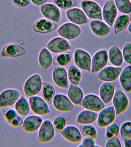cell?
I'll list each match as a JSON object with an SVG mask.
<instances>
[{
  "label": "cell",
  "instance_id": "cell-45",
  "mask_svg": "<svg viewBox=\"0 0 131 147\" xmlns=\"http://www.w3.org/2000/svg\"><path fill=\"white\" fill-rule=\"evenodd\" d=\"M24 119L21 116L18 115L11 121L10 124L13 127H17L22 125Z\"/></svg>",
  "mask_w": 131,
  "mask_h": 147
},
{
  "label": "cell",
  "instance_id": "cell-37",
  "mask_svg": "<svg viewBox=\"0 0 131 147\" xmlns=\"http://www.w3.org/2000/svg\"><path fill=\"white\" fill-rule=\"evenodd\" d=\"M72 57V54L70 52L63 53L56 56L55 62L60 66H66L70 63Z\"/></svg>",
  "mask_w": 131,
  "mask_h": 147
},
{
  "label": "cell",
  "instance_id": "cell-22",
  "mask_svg": "<svg viewBox=\"0 0 131 147\" xmlns=\"http://www.w3.org/2000/svg\"><path fill=\"white\" fill-rule=\"evenodd\" d=\"M67 17L71 22L76 25H82L88 21L87 16L84 11L79 8H71L67 10Z\"/></svg>",
  "mask_w": 131,
  "mask_h": 147
},
{
  "label": "cell",
  "instance_id": "cell-12",
  "mask_svg": "<svg viewBox=\"0 0 131 147\" xmlns=\"http://www.w3.org/2000/svg\"><path fill=\"white\" fill-rule=\"evenodd\" d=\"M109 58L106 51L101 50L95 53L91 61V70L92 73L99 72L106 66Z\"/></svg>",
  "mask_w": 131,
  "mask_h": 147
},
{
  "label": "cell",
  "instance_id": "cell-27",
  "mask_svg": "<svg viewBox=\"0 0 131 147\" xmlns=\"http://www.w3.org/2000/svg\"><path fill=\"white\" fill-rule=\"evenodd\" d=\"M108 58L110 63L115 66L121 67L124 63L122 53L117 45L111 47L108 53Z\"/></svg>",
  "mask_w": 131,
  "mask_h": 147
},
{
  "label": "cell",
  "instance_id": "cell-49",
  "mask_svg": "<svg viewBox=\"0 0 131 147\" xmlns=\"http://www.w3.org/2000/svg\"><path fill=\"white\" fill-rule=\"evenodd\" d=\"M124 145L126 147H131V138L124 141Z\"/></svg>",
  "mask_w": 131,
  "mask_h": 147
},
{
  "label": "cell",
  "instance_id": "cell-25",
  "mask_svg": "<svg viewBox=\"0 0 131 147\" xmlns=\"http://www.w3.org/2000/svg\"><path fill=\"white\" fill-rule=\"evenodd\" d=\"M68 96L74 104L80 105L84 97L83 90L78 85L71 84L68 89Z\"/></svg>",
  "mask_w": 131,
  "mask_h": 147
},
{
  "label": "cell",
  "instance_id": "cell-14",
  "mask_svg": "<svg viewBox=\"0 0 131 147\" xmlns=\"http://www.w3.org/2000/svg\"><path fill=\"white\" fill-rule=\"evenodd\" d=\"M53 104L55 109L63 112L71 111L74 108V104L68 96L61 93L55 95Z\"/></svg>",
  "mask_w": 131,
  "mask_h": 147
},
{
  "label": "cell",
  "instance_id": "cell-18",
  "mask_svg": "<svg viewBox=\"0 0 131 147\" xmlns=\"http://www.w3.org/2000/svg\"><path fill=\"white\" fill-rule=\"evenodd\" d=\"M102 14L107 24L109 26H112L117 15V9L113 1L109 0L105 3Z\"/></svg>",
  "mask_w": 131,
  "mask_h": 147
},
{
  "label": "cell",
  "instance_id": "cell-43",
  "mask_svg": "<svg viewBox=\"0 0 131 147\" xmlns=\"http://www.w3.org/2000/svg\"><path fill=\"white\" fill-rule=\"evenodd\" d=\"M95 144L96 143L94 138L88 137L84 138L82 142L78 146V147H95Z\"/></svg>",
  "mask_w": 131,
  "mask_h": 147
},
{
  "label": "cell",
  "instance_id": "cell-32",
  "mask_svg": "<svg viewBox=\"0 0 131 147\" xmlns=\"http://www.w3.org/2000/svg\"><path fill=\"white\" fill-rule=\"evenodd\" d=\"M68 75L69 81L71 84H79L82 78L81 72L79 68L74 65H71L68 70Z\"/></svg>",
  "mask_w": 131,
  "mask_h": 147
},
{
  "label": "cell",
  "instance_id": "cell-28",
  "mask_svg": "<svg viewBox=\"0 0 131 147\" xmlns=\"http://www.w3.org/2000/svg\"><path fill=\"white\" fill-rule=\"evenodd\" d=\"M90 25L92 31L94 34L98 36H105L111 31V28L101 20H92Z\"/></svg>",
  "mask_w": 131,
  "mask_h": 147
},
{
  "label": "cell",
  "instance_id": "cell-3",
  "mask_svg": "<svg viewBox=\"0 0 131 147\" xmlns=\"http://www.w3.org/2000/svg\"><path fill=\"white\" fill-rule=\"evenodd\" d=\"M30 109L36 115L43 116L48 114L50 110L47 101L41 96L38 95L28 98Z\"/></svg>",
  "mask_w": 131,
  "mask_h": 147
},
{
  "label": "cell",
  "instance_id": "cell-35",
  "mask_svg": "<svg viewBox=\"0 0 131 147\" xmlns=\"http://www.w3.org/2000/svg\"><path fill=\"white\" fill-rule=\"evenodd\" d=\"M69 118L65 115H59L54 118L53 124L55 130L61 132L66 126Z\"/></svg>",
  "mask_w": 131,
  "mask_h": 147
},
{
  "label": "cell",
  "instance_id": "cell-53",
  "mask_svg": "<svg viewBox=\"0 0 131 147\" xmlns=\"http://www.w3.org/2000/svg\"></svg>",
  "mask_w": 131,
  "mask_h": 147
},
{
  "label": "cell",
  "instance_id": "cell-24",
  "mask_svg": "<svg viewBox=\"0 0 131 147\" xmlns=\"http://www.w3.org/2000/svg\"><path fill=\"white\" fill-rule=\"evenodd\" d=\"M56 24L51 20L41 18L38 20L33 25V29L37 33H45L55 29Z\"/></svg>",
  "mask_w": 131,
  "mask_h": 147
},
{
  "label": "cell",
  "instance_id": "cell-44",
  "mask_svg": "<svg viewBox=\"0 0 131 147\" xmlns=\"http://www.w3.org/2000/svg\"><path fill=\"white\" fill-rule=\"evenodd\" d=\"M107 127L113 134L114 135L118 136L119 134L120 126L117 121H114L113 122L107 126Z\"/></svg>",
  "mask_w": 131,
  "mask_h": 147
},
{
  "label": "cell",
  "instance_id": "cell-50",
  "mask_svg": "<svg viewBox=\"0 0 131 147\" xmlns=\"http://www.w3.org/2000/svg\"><path fill=\"white\" fill-rule=\"evenodd\" d=\"M128 30L130 33H131V21L129 24L128 27Z\"/></svg>",
  "mask_w": 131,
  "mask_h": 147
},
{
  "label": "cell",
  "instance_id": "cell-41",
  "mask_svg": "<svg viewBox=\"0 0 131 147\" xmlns=\"http://www.w3.org/2000/svg\"><path fill=\"white\" fill-rule=\"evenodd\" d=\"M55 4L61 9H70L74 5V0H55Z\"/></svg>",
  "mask_w": 131,
  "mask_h": 147
},
{
  "label": "cell",
  "instance_id": "cell-2",
  "mask_svg": "<svg viewBox=\"0 0 131 147\" xmlns=\"http://www.w3.org/2000/svg\"><path fill=\"white\" fill-rule=\"evenodd\" d=\"M38 132V141L41 143L50 142L53 139L55 129L52 122L49 119L43 121Z\"/></svg>",
  "mask_w": 131,
  "mask_h": 147
},
{
  "label": "cell",
  "instance_id": "cell-16",
  "mask_svg": "<svg viewBox=\"0 0 131 147\" xmlns=\"http://www.w3.org/2000/svg\"><path fill=\"white\" fill-rule=\"evenodd\" d=\"M43 122L41 116L31 115L28 116L24 120L22 125V129L27 133H33L39 129Z\"/></svg>",
  "mask_w": 131,
  "mask_h": 147
},
{
  "label": "cell",
  "instance_id": "cell-47",
  "mask_svg": "<svg viewBox=\"0 0 131 147\" xmlns=\"http://www.w3.org/2000/svg\"><path fill=\"white\" fill-rule=\"evenodd\" d=\"M34 4L36 5H42L46 3L48 0H31Z\"/></svg>",
  "mask_w": 131,
  "mask_h": 147
},
{
  "label": "cell",
  "instance_id": "cell-23",
  "mask_svg": "<svg viewBox=\"0 0 131 147\" xmlns=\"http://www.w3.org/2000/svg\"><path fill=\"white\" fill-rule=\"evenodd\" d=\"M98 113L87 109L80 111L76 118V122L79 125H85L92 124L97 120Z\"/></svg>",
  "mask_w": 131,
  "mask_h": 147
},
{
  "label": "cell",
  "instance_id": "cell-1",
  "mask_svg": "<svg viewBox=\"0 0 131 147\" xmlns=\"http://www.w3.org/2000/svg\"><path fill=\"white\" fill-rule=\"evenodd\" d=\"M43 81L41 76L34 74L29 77L24 84V91L26 98L36 95L42 89Z\"/></svg>",
  "mask_w": 131,
  "mask_h": 147
},
{
  "label": "cell",
  "instance_id": "cell-30",
  "mask_svg": "<svg viewBox=\"0 0 131 147\" xmlns=\"http://www.w3.org/2000/svg\"><path fill=\"white\" fill-rule=\"evenodd\" d=\"M38 61L40 66L44 69L49 68L52 64L53 57L49 51L43 48L40 51L38 56Z\"/></svg>",
  "mask_w": 131,
  "mask_h": 147
},
{
  "label": "cell",
  "instance_id": "cell-36",
  "mask_svg": "<svg viewBox=\"0 0 131 147\" xmlns=\"http://www.w3.org/2000/svg\"><path fill=\"white\" fill-rule=\"evenodd\" d=\"M119 133L124 141L131 138V121H126L121 125Z\"/></svg>",
  "mask_w": 131,
  "mask_h": 147
},
{
  "label": "cell",
  "instance_id": "cell-21",
  "mask_svg": "<svg viewBox=\"0 0 131 147\" xmlns=\"http://www.w3.org/2000/svg\"><path fill=\"white\" fill-rule=\"evenodd\" d=\"M60 133L64 138L72 143H78L82 139L81 131L74 125H69L66 126Z\"/></svg>",
  "mask_w": 131,
  "mask_h": 147
},
{
  "label": "cell",
  "instance_id": "cell-52",
  "mask_svg": "<svg viewBox=\"0 0 131 147\" xmlns=\"http://www.w3.org/2000/svg\"><path fill=\"white\" fill-rule=\"evenodd\" d=\"M95 147H101L100 146H99V145H97L96 144L95 145Z\"/></svg>",
  "mask_w": 131,
  "mask_h": 147
},
{
  "label": "cell",
  "instance_id": "cell-17",
  "mask_svg": "<svg viewBox=\"0 0 131 147\" xmlns=\"http://www.w3.org/2000/svg\"><path fill=\"white\" fill-rule=\"evenodd\" d=\"M115 82H104L101 85L99 90L100 98L105 104H108L112 101L115 90Z\"/></svg>",
  "mask_w": 131,
  "mask_h": 147
},
{
  "label": "cell",
  "instance_id": "cell-39",
  "mask_svg": "<svg viewBox=\"0 0 131 147\" xmlns=\"http://www.w3.org/2000/svg\"><path fill=\"white\" fill-rule=\"evenodd\" d=\"M9 108H4L2 109L3 110V115L5 120L7 122L10 124L11 121L18 115V114L15 109Z\"/></svg>",
  "mask_w": 131,
  "mask_h": 147
},
{
  "label": "cell",
  "instance_id": "cell-4",
  "mask_svg": "<svg viewBox=\"0 0 131 147\" xmlns=\"http://www.w3.org/2000/svg\"><path fill=\"white\" fill-rule=\"evenodd\" d=\"M80 105L86 109L99 112L105 107L100 96L94 94L85 95Z\"/></svg>",
  "mask_w": 131,
  "mask_h": 147
},
{
  "label": "cell",
  "instance_id": "cell-48",
  "mask_svg": "<svg viewBox=\"0 0 131 147\" xmlns=\"http://www.w3.org/2000/svg\"><path fill=\"white\" fill-rule=\"evenodd\" d=\"M106 137L107 139L110 138L113 136H114L113 134L107 128H106L105 131Z\"/></svg>",
  "mask_w": 131,
  "mask_h": 147
},
{
  "label": "cell",
  "instance_id": "cell-51",
  "mask_svg": "<svg viewBox=\"0 0 131 147\" xmlns=\"http://www.w3.org/2000/svg\"><path fill=\"white\" fill-rule=\"evenodd\" d=\"M3 115H2V113L0 111V120H2V119H3Z\"/></svg>",
  "mask_w": 131,
  "mask_h": 147
},
{
  "label": "cell",
  "instance_id": "cell-6",
  "mask_svg": "<svg viewBox=\"0 0 131 147\" xmlns=\"http://www.w3.org/2000/svg\"><path fill=\"white\" fill-rule=\"evenodd\" d=\"M115 111L113 106L105 107L99 111L97 118L98 126L101 127H105L115 121L116 119Z\"/></svg>",
  "mask_w": 131,
  "mask_h": 147
},
{
  "label": "cell",
  "instance_id": "cell-42",
  "mask_svg": "<svg viewBox=\"0 0 131 147\" xmlns=\"http://www.w3.org/2000/svg\"><path fill=\"white\" fill-rule=\"evenodd\" d=\"M122 144L120 139L117 136L115 135L110 138L108 139L105 144L106 147H121Z\"/></svg>",
  "mask_w": 131,
  "mask_h": 147
},
{
  "label": "cell",
  "instance_id": "cell-9",
  "mask_svg": "<svg viewBox=\"0 0 131 147\" xmlns=\"http://www.w3.org/2000/svg\"><path fill=\"white\" fill-rule=\"evenodd\" d=\"M81 6L85 13L89 18L102 20V9L97 3L90 0H85L82 2Z\"/></svg>",
  "mask_w": 131,
  "mask_h": 147
},
{
  "label": "cell",
  "instance_id": "cell-5",
  "mask_svg": "<svg viewBox=\"0 0 131 147\" xmlns=\"http://www.w3.org/2000/svg\"><path fill=\"white\" fill-rule=\"evenodd\" d=\"M20 91L16 88H7L0 93V108L9 107L16 103L20 97Z\"/></svg>",
  "mask_w": 131,
  "mask_h": 147
},
{
  "label": "cell",
  "instance_id": "cell-26",
  "mask_svg": "<svg viewBox=\"0 0 131 147\" xmlns=\"http://www.w3.org/2000/svg\"><path fill=\"white\" fill-rule=\"evenodd\" d=\"M119 82L123 89L126 92H131V65L123 69L119 77Z\"/></svg>",
  "mask_w": 131,
  "mask_h": 147
},
{
  "label": "cell",
  "instance_id": "cell-11",
  "mask_svg": "<svg viewBox=\"0 0 131 147\" xmlns=\"http://www.w3.org/2000/svg\"><path fill=\"white\" fill-rule=\"evenodd\" d=\"M121 67L113 65L105 66L97 74V77L99 80L104 82H113L117 80L122 70Z\"/></svg>",
  "mask_w": 131,
  "mask_h": 147
},
{
  "label": "cell",
  "instance_id": "cell-20",
  "mask_svg": "<svg viewBox=\"0 0 131 147\" xmlns=\"http://www.w3.org/2000/svg\"><path fill=\"white\" fill-rule=\"evenodd\" d=\"M40 11L43 16L51 21L58 22L61 18L59 9L51 3H45L40 7Z\"/></svg>",
  "mask_w": 131,
  "mask_h": 147
},
{
  "label": "cell",
  "instance_id": "cell-40",
  "mask_svg": "<svg viewBox=\"0 0 131 147\" xmlns=\"http://www.w3.org/2000/svg\"><path fill=\"white\" fill-rule=\"evenodd\" d=\"M122 53L124 60L126 63L131 65V43L130 42H127L124 45Z\"/></svg>",
  "mask_w": 131,
  "mask_h": 147
},
{
  "label": "cell",
  "instance_id": "cell-46",
  "mask_svg": "<svg viewBox=\"0 0 131 147\" xmlns=\"http://www.w3.org/2000/svg\"><path fill=\"white\" fill-rule=\"evenodd\" d=\"M31 0H12L14 4L20 7H25L27 6L30 3Z\"/></svg>",
  "mask_w": 131,
  "mask_h": 147
},
{
  "label": "cell",
  "instance_id": "cell-19",
  "mask_svg": "<svg viewBox=\"0 0 131 147\" xmlns=\"http://www.w3.org/2000/svg\"><path fill=\"white\" fill-rule=\"evenodd\" d=\"M47 48L52 52L57 53L68 50L70 48V45L66 39L57 37L48 42Z\"/></svg>",
  "mask_w": 131,
  "mask_h": 147
},
{
  "label": "cell",
  "instance_id": "cell-7",
  "mask_svg": "<svg viewBox=\"0 0 131 147\" xmlns=\"http://www.w3.org/2000/svg\"><path fill=\"white\" fill-rule=\"evenodd\" d=\"M112 102L117 115L124 113L128 108V97L125 93L120 89H117L115 91Z\"/></svg>",
  "mask_w": 131,
  "mask_h": 147
},
{
  "label": "cell",
  "instance_id": "cell-8",
  "mask_svg": "<svg viewBox=\"0 0 131 147\" xmlns=\"http://www.w3.org/2000/svg\"><path fill=\"white\" fill-rule=\"evenodd\" d=\"M75 64L77 67L84 71H90L91 66V57L87 51L82 49H78L74 53Z\"/></svg>",
  "mask_w": 131,
  "mask_h": 147
},
{
  "label": "cell",
  "instance_id": "cell-31",
  "mask_svg": "<svg viewBox=\"0 0 131 147\" xmlns=\"http://www.w3.org/2000/svg\"><path fill=\"white\" fill-rule=\"evenodd\" d=\"M130 18V15L125 14L119 15L116 18L113 24L114 30L115 34L119 33L128 25Z\"/></svg>",
  "mask_w": 131,
  "mask_h": 147
},
{
  "label": "cell",
  "instance_id": "cell-38",
  "mask_svg": "<svg viewBox=\"0 0 131 147\" xmlns=\"http://www.w3.org/2000/svg\"><path fill=\"white\" fill-rule=\"evenodd\" d=\"M80 130L84 135L90 137L95 138L97 134L96 127L92 124L83 125Z\"/></svg>",
  "mask_w": 131,
  "mask_h": 147
},
{
  "label": "cell",
  "instance_id": "cell-29",
  "mask_svg": "<svg viewBox=\"0 0 131 147\" xmlns=\"http://www.w3.org/2000/svg\"><path fill=\"white\" fill-rule=\"evenodd\" d=\"M15 109L21 117L27 115L30 110L28 100L25 96H20L15 104Z\"/></svg>",
  "mask_w": 131,
  "mask_h": 147
},
{
  "label": "cell",
  "instance_id": "cell-15",
  "mask_svg": "<svg viewBox=\"0 0 131 147\" xmlns=\"http://www.w3.org/2000/svg\"><path fill=\"white\" fill-rule=\"evenodd\" d=\"M26 53V49L22 46L12 42L4 46L1 50V55L3 57L15 58L22 56Z\"/></svg>",
  "mask_w": 131,
  "mask_h": 147
},
{
  "label": "cell",
  "instance_id": "cell-13",
  "mask_svg": "<svg viewBox=\"0 0 131 147\" xmlns=\"http://www.w3.org/2000/svg\"><path fill=\"white\" fill-rule=\"evenodd\" d=\"M52 77L54 83L57 87L63 89L69 87L68 72L63 66H55L53 70Z\"/></svg>",
  "mask_w": 131,
  "mask_h": 147
},
{
  "label": "cell",
  "instance_id": "cell-34",
  "mask_svg": "<svg viewBox=\"0 0 131 147\" xmlns=\"http://www.w3.org/2000/svg\"><path fill=\"white\" fill-rule=\"evenodd\" d=\"M117 10L125 14L131 13V2L130 0H115Z\"/></svg>",
  "mask_w": 131,
  "mask_h": 147
},
{
  "label": "cell",
  "instance_id": "cell-10",
  "mask_svg": "<svg viewBox=\"0 0 131 147\" xmlns=\"http://www.w3.org/2000/svg\"><path fill=\"white\" fill-rule=\"evenodd\" d=\"M57 32L62 37L71 40L79 36L81 33V30L76 24L67 22L61 25L57 29Z\"/></svg>",
  "mask_w": 131,
  "mask_h": 147
},
{
  "label": "cell",
  "instance_id": "cell-33",
  "mask_svg": "<svg viewBox=\"0 0 131 147\" xmlns=\"http://www.w3.org/2000/svg\"><path fill=\"white\" fill-rule=\"evenodd\" d=\"M56 94V89L52 84L45 82L43 85L42 96L47 102L52 100Z\"/></svg>",
  "mask_w": 131,
  "mask_h": 147
}]
</instances>
